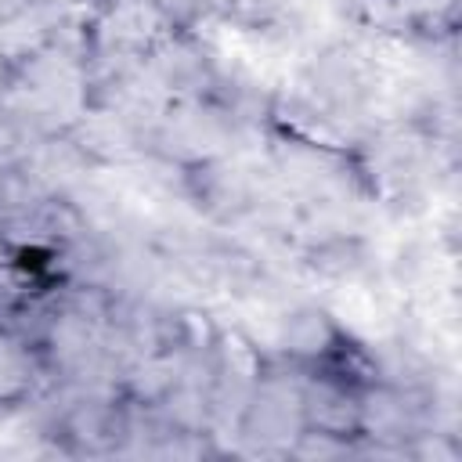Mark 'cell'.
Masks as SVG:
<instances>
[{
  "label": "cell",
  "instance_id": "cell-1",
  "mask_svg": "<svg viewBox=\"0 0 462 462\" xmlns=\"http://www.w3.org/2000/svg\"><path fill=\"white\" fill-rule=\"evenodd\" d=\"M32 343L11 328H0V404H14L32 386Z\"/></svg>",
  "mask_w": 462,
  "mask_h": 462
}]
</instances>
